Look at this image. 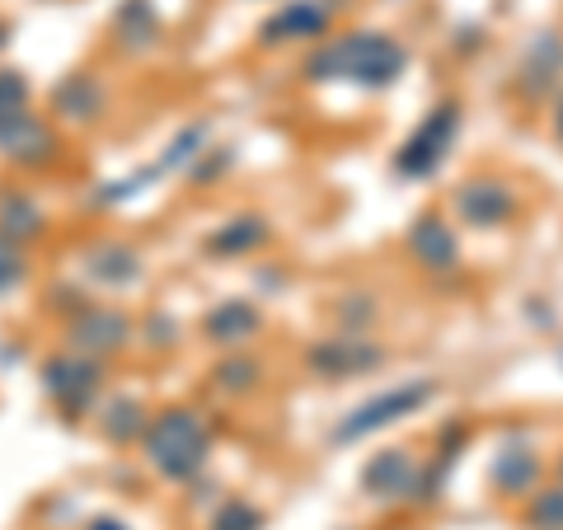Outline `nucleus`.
<instances>
[{
    "instance_id": "19",
    "label": "nucleus",
    "mask_w": 563,
    "mask_h": 530,
    "mask_svg": "<svg viewBox=\"0 0 563 530\" xmlns=\"http://www.w3.org/2000/svg\"><path fill=\"white\" fill-rule=\"evenodd\" d=\"M99 428H103V437H109V441H118V446H128L132 437H146L151 422L141 418V404H136V399H113L109 409L99 413Z\"/></svg>"
},
{
    "instance_id": "23",
    "label": "nucleus",
    "mask_w": 563,
    "mask_h": 530,
    "mask_svg": "<svg viewBox=\"0 0 563 530\" xmlns=\"http://www.w3.org/2000/svg\"><path fill=\"white\" fill-rule=\"evenodd\" d=\"M254 380H258V366H254V362H244V357H231V362H221V366H217V390L240 395V390H250Z\"/></svg>"
},
{
    "instance_id": "27",
    "label": "nucleus",
    "mask_w": 563,
    "mask_h": 530,
    "mask_svg": "<svg viewBox=\"0 0 563 530\" xmlns=\"http://www.w3.org/2000/svg\"><path fill=\"white\" fill-rule=\"evenodd\" d=\"M85 530H128V526H122L118 517H95V521L85 526Z\"/></svg>"
},
{
    "instance_id": "10",
    "label": "nucleus",
    "mask_w": 563,
    "mask_h": 530,
    "mask_svg": "<svg viewBox=\"0 0 563 530\" xmlns=\"http://www.w3.org/2000/svg\"><path fill=\"white\" fill-rule=\"evenodd\" d=\"M329 29V10L314 5V0H291L282 5L268 24H263V43H282V38H324Z\"/></svg>"
},
{
    "instance_id": "15",
    "label": "nucleus",
    "mask_w": 563,
    "mask_h": 530,
    "mask_svg": "<svg viewBox=\"0 0 563 530\" xmlns=\"http://www.w3.org/2000/svg\"><path fill=\"white\" fill-rule=\"evenodd\" d=\"M52 103H57V113H66L70 122H90L103 109V95L90 76H66L57 90H52Z\"/></svg>"
},
{
    "instance_id": "21",
    "label": "nucleus",
    "mask_w": 563,
    "mask_h": 530,
    "mask_svg": "<svg viewBox=\"0 0 563 530\" xmlns=\"http://www.w3.org/2000/svg\"><path fill=\"white\" fill-rule=\"evenodd\" d=\"M202 146H207V128H202V122H192V128H184V132H179V136H174L169 146H165V155H161V165H155V169H161V174H169V169H184L188 161H198Z\"/></svg>"
},
{
    "instance_id": "14",
    "label": "nucleus",
    "mask_w": 563,
    "mask_h": 530,
    "mask_svg": "<svg viewBox=\"0 0 563 530\" xmlns=\"http://www.w3.org/2000/svg\"><path fill=\"white\" fill-rule=\"evenodd\" d=\"M202 329H207L211 343L235 347V343H244V339H250V333L258 329V310L250 306V300H221V306L202 320Z\"/></svg>"
},
{
    "instance_id": "2",
    "label": "nucleus",
    "mask_w": 563,
    "mask_h": 530,
    "mask_svg": "<svg viewBox=\"0 0 563 530\" xmlns=\"http://www.w3.org/2000/svg\"><path fill=\"white\" fill-rule=\"evenodd\" d=\"M141 446H146V461L161 470L165 479H192V474L207 465L211 432L192 409H169L146 428Z\"/></svg>"
},
{
    "instance_id": "17",
    "label": "nucleus",
    "mask_w": 563,
    "mask_h": 530,
    "mask_svg": "<svg viewBox=\"0 0 563 530\" xmlns=\"http://www.w3.org/2000/svg\"><path fill=\"white\" fill-rule=\"evenodd\" d=\"M263 240H268V225H263L258 217H235L207 240V250L211 254H250V250H258Z\"/></svg>"
},
{
    "instance_id": "16",
    "label": "nucleus",
    "mask_w": 563,
    "mask_h": 530,
    "mask_svg": "<svg viewBox=\"0 0 563 530\" xmlns=\"http://www.w3.org/2000/svg\"><path fill=\"white\" fill-rule=\"evenodd\" d=\"M0 235H10V240L43 235V211L29 192H5V198H0Z\"/></svg>"
},
{
    "instance_id": "7",
    "label": "nucleus",
    "mask_w": 563,
    "mask_h": 530,
    "mask_svg": "<svg viewBox=\"0 0 563 530\" xmlns=\"http://www.w3.org/2000/svg\"><path fill=\"white\" fill-rule=\"evenodd\" d=\"M310 371H320L329 380H343V376H362V371L380 366V347L366 343V339H329L320 347H310Z\"/></svg>"
},
{
    "instance_id": "25",
    "label": "nucleus",
    "mask_w": 563,
    "mask_h": 530,
    "mask_svg": "<svg viewBox=\"0 0 563 530\" xmlns=\"http://www.w3.org/2000/svg\"><path fill=\"white\" fill-rule=\"evenodd\" d=\"M29 109V80L20 70H0V113H24Z\"/></svg>"
},
{
    "instance_id": "9",
    "label": "nucleus",
    "mask_w": 563,
    "mask_h": 530,
    "mask_svg": "<svg viewBox=\"0 0 563 530\" xmlns=\"http://www.w3.org/2000/svg\"><path fill=\"white\" fill-rule=\"evenodd\" d=\"M413 479H418V470L409 451H380L362 470V493L366 498H399V493L413 488Z\"/></svg>"
},
{
    "instance_id": "3",
    "label": "nucleus",
    "mask_w": 563,
    "mask_h": 530,
    "mask_svg": "<svg viewBox=\"0 0 563 530\" xmlns=\"http://www.w3.org/2000/svg\"><path fill=\"white\" fill-rule=\"evenodd\" d=\"M432 395H437L432 380L395 385V390H385V395H376V399L357 404V409H352V413L339 422V428H333V441H339V446H352V441H362V437H372V432H380V428H390V422H399V418L418 413Z\"/></svg>"
},
{
    "instance_id": "13",
    "label": "nucleus",
    "mask_w": 563,
    "mask_h": 530,
    "mask_svg": "<svg viewBox=\"0 0 563 530\" xmlns=\"http://www.w3.org/2000/svg\"><path fill=\"white\" fill-rule=\"evenodd\" d=\"M85 273H90L99 287H132L141 277V254L128 250V244H99L85 258Z\"/></svg>"
},
{
    "instance_id": "18",
    "label": "nucleus",
    "mask_w": 563,
    "mask_h": 530,
    "mask_svg": "<svg viewBox=\"0 0 563 530\" xmlns=\"http://www.w3.org/2000/svg\"><path fill=\"white\" fill-rule=\"evenodd\" d=\"M536 474H540L536 451L512 446V451L498 455V465H493V484H498L503 493H526V488H536Z\"/></svg>"
},
{
    "instance_id": "6",
    "label": "nucleus",
    "mask_w": 563,
    "mask_h": 530,
    "mask_svg": "<svg viewBox=\"0 0 563 530\" xmlns=\"http://www.w3.org/2000/svg\"><path fill=\"white\" fill-rule=\"evenodd\" d=\"M128 339H132V320L118 310H103V306L80 310L76 324H70V343L80 352H95V357H109V352H118Z\"/></svg>"
},
{
    "instance_id": "26",
    "label": "nucleus",
    "mask_w": 563,
    "mask_h": 530,
    "mask_svg": "<svg viewBox=\"0 0 563 530\" xmlns=\"http://www.w3.org/2000/svg\"><path fill=\"white\" fill-rule=\"evenodd\" d=\"M24 277V254H20V240L0 235V296H5L14 281Z\"/></svg>"
},
{
    "instance_id": "8",
    "label": "nucleus",
    "mask_w": 563,
    "mask_h": 530,
    "mask_svg": "<svg viewBox=\"0 0 563 530\" xmlns=\"http://www.w3.org/2000/svg\"><path fill=\"white\" fill-rule=\"evenodd\" d=\"M0 151L24 165H47L57 146H52V132L24 109V113H0Z\"/></svg>"
},
{
    "instance_id": "20",
    "label": "nucleus",
    "mask_w": 563,
    "mask_h": 530,
    "mask_svg": "<svg viewBox=\"0 0 563 530\" xmlns=\"http://www.w3.org/2000/svg\"><path fill=\"white\" fill-rule=\"evenodd\" d=\"M118 33H122V43H128V47H146L155 33H161V20H155L151 0H128V5H122Z\"/></svg>"
},
{
    "instance_id": "24",
    "label": "nucleus",
    "mask_w": 563,
    "mask_h": 530,
    "mask_svg": "<svg viewBox=\"0 0 563 530\" xmlns=\"http://www.w3.org/2000/svg\"><path fill=\"white\" fill-rule=\"evenodd\" d=\"M531 526L536 530H563V488H544L536 507H531Z\"/></svg>"
},
{
    "instance_id": "1",
    "label": "nucleus",
    "mask_w": 563,
    "mask_h": 530,
    "mask_svg": "<svg viewBox=\"0 0 563 530\" xmlns=\"http://www.w3.org/2000/svg\"><path fill=\"white\" fill-rule=\"evenodd\" d=\"M404 47L385 33H347V38H333L329 47H320L306 62L310 80H352L362 90H385L404 76Z\"/></svg>"
},
{
    "instance_id": "12",
    "label": "nucleus",
    "mask_w": 563,
    "mask_h": 530,
    "mask_svg": "<svg viewBox=\"0 0 563 530\" xmlns=\"http://www.w3.org/2000/svg\"><path fill=\"white\" fill-rule=\"evenodd\" d=\"M409 250L418 254V263H428V268H437V273L455 268V258H461V244H455L451 225L442 217H422L409 231Z\"/></svg>"
},
{
    "instance_id": "11",
    "label": "nucleus",
    "mask_w": 563,
    "mask_h": 530,
    "mask_svg": "<svg viewBox=\"0 0 563 530\" xmlns=\"http://www.w3.org/2000/svg\"><path fill=\"white\" fill-rule=\"evenodd\" d=\"M461 211L470 225H479V231H493V225H503L512 217V192L493 179H474L461 188Z\"/></svg>"
},
{
    "instance_id": "29",
    "label": "nucleus",
    "mask_w": 563,
    "mask_h": 530,
    "mask_svg": "<svg viewBox=\"0 0 563 530\" xmlns=\"http://www.w3.org/2000/svg\"><path fill=\"white\" fill-rule=\"evenodd\" d=\"M5 43H10V29H5V24H0V52H5Z\"/></svg>"
},
{
    "instance_id": "22",
    "label": "nucleus",
    "mask_w": 563,
    "mask_h": 530,
    "mask_svg": "<svg viewBox=\"0 0 563 530\" xmlns=\"http://www.w3.org/2000/svg\"><path fill=\"white\" fill-rule=\"evenodd\" d=\"M263 526V511L250 507L244 498H231L225 507H217V517H211V530H258Z\"/></svg>"
},
{
    "instance_id": "28",
    "label": "nucleus",
    "mask_w": 563,
    "mask_h": 530,
    "mask_svg": "<svg viewBox=\"0 0 563 530\" xmlns=\"http://www.w3.org/2000/svg\"><path fill=\"white\" fill-rule=\"evenodd\" d=\"M554 132H559V141H563V99H559V113H554Z\"/></svg>"
},
{
    "instance_id": "4",
    "label": "nucleus",
    "mask_w": 563,
    "mask_h": 530,
    "mask_svg": "<svg viewBox=\"0 0 563 530\" xmlns=\"http://www.w3.org/2000/svg\"><path fill=\"white\" fill-rule=\"evenodd\" d=\"M455 132H461V109H455V103L432 109L428 118H422V128L404 141V151L395 155V169L404 174V179H428V174L446 161Z\"/></svg>"
},
{
    "instance_id": "5",
    "label": "nucleus",
    "mask_w": 563,
    "mask_h": 530,
    "mask_svg": "<svg viewBox=\"0 0 563 530\" xmlns=\"http://www.w3.org/2000/svg\"><path fill=\"white\" fill-rule=\"evenodd\" d=\"M43 390L57 399L70 418H80L95 404V395H99V362L90 357V352H80V357H52V362H43Z\"/></svg>"
}]
</instances>
